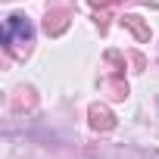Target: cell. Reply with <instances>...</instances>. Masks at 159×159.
I'll list each match as a JSON object with an SVG mask.
<instances>
[{"instance_id":"cell-1","label":"cell","mask_w":159,"mask_h":159,"mask_svg":"<svg viewBox=\"0 0 159 159\" xmlns=\"http://www.w3.org/2000/svg\"><path fill=\"white\" fill-rule=\"evenodd\" d=\"M34 38V28L25 16H10L3 22V41L7 44H28Z\"/></svg>"}]
</instances>
